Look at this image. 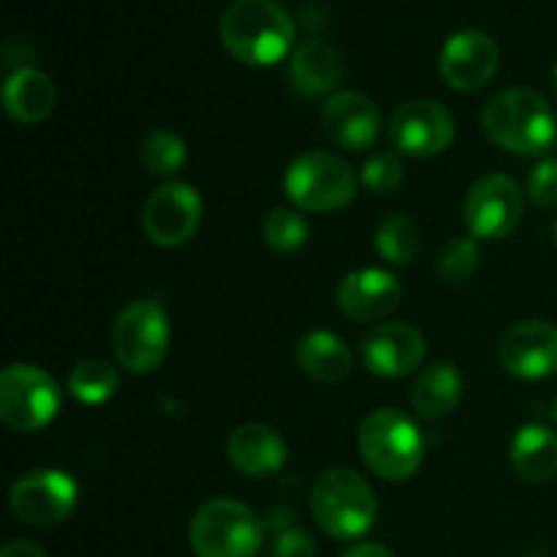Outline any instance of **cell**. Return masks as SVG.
<instances>
[{
	"mask_svg": "<svg viewBox=\"0 0 557 557\" xmlns=\"http://www.w3.org/2000/svg\"><path fill=\"white\" fill-rule=\"evenodd\" d=\"M525 199L509 174H487L476 180L466 196L462 218L473 239H504L522 223Z\"/></svg>",
	"mask_w": 557,
	"mask_h": 557,
	"instance_id": "obj_9",
	"label": "cell"
},
{
	"mask_svg": "<svg viewBox=\"0 0 557 557\" xmlns=\"http://www.w3.org/2000/svg\"><path fill=\"white\" fill-rule=\"evenodd\" d=\"M185 141L172 131H152L141 145V163L156 177H174L185 166Z\"/></svg>",
	"mask_w": 557,
	"mask_h": 557,
	"instance_id": "obj_26",
	"label": "cell"
},
{
	"mask_svg": "<svg viewBox=\"0 0 557 557\" xmlns=\"http://www.w3.org/2000/svg\"><path fill=\"white\" fill-rule=\"evenodd\" d=\"M321 120H324L330 139L343 150L364 152L379 141V109L362 92L343 90L330 96L324 103V112H321Z\"/></svg>",
	"mask_w": 557,
	"mask_h": 557,
	"instance_id": "obj_17",
	"label": "cell"
},
{
	"mask_svg": "<svg viewBox=\"0 0 557 557\" xmlns=\"http://www.w3.org/2000/svg\"><path fill=\"white\" fill-rule=\"evenodd\" d=\"M359 180L343 158L332 152H305L294 158L283 177L288 201L302 212H335L354 201Z\"/></svg>",
	"mask_w": 557,
	"mask_h": 557,
	"instance_id": "obj_6",
	"label": "cell"
},
{
	"mask_svg": "<svg viewBox=\"0 0 557 557\" xmlns=\"http://www.w3.org/2000/svg\"><path fill=\"white\" fill-rule=\"evenodd\" d=\"M308 221L297 210H288V207H275L264 221V243L281 256L297 253L308 243Z\"/></svg>",
	"mask_w": 557,
	"mask_h": 557,
	"instance_id": "obj_27",
	"label": "cell"
},
{
	"mask_svg": "<svg viewBox=\"0 0 557 557\" xmlns=\"http://www.w3.org/2000/svg\"><path fill=\"white\" fill-rule=\"evenodd\" d=\"M272 557H315V542L302 528H286L275 536Z\"/></svg>",
	"mask_w": 557,
	"mask_h": 557,
	"instance_id": "obj_31",
	"label": "cell"
},
{
	"mask_svg": "<svg viewBox=\"0 0 557 557\" xmlns=\"http://www.w3.org/2000/svg\"><path fill=\"white\" fill-rule=\"evenodd\" d=\"M3 107L16 123H41L54 109V85L44 71L16 69L3 85Z\"/></svg>",
	"mask_w": 557,
	"mask_h": 557,
	"instance_id": "obj_21",
	"label": "cell"
},
{
	"mask_svg": "<svg viewBox=\"0 0 557 557\" xmlns=\"http://www.w3.org/2000/svg\"><path fill=\"white\" fill-rule=\"evenodd\" d=\"M120 389V375L103 359H85L69 375V395L82 406H101Z\"/></svg>",
	"mask_w": 557,
	"mask_h": 557,
	"instance_id": "obj_24",
	"label": "cell"
},
{
	"mask_svg": "<svg viewBox=\"0 0 557 557\" xmlns=\"http://www.w3.org/2000/svg\"><path fill=\"white\" fill-rule=\"evenodd\" d=\"M375 250L384 261L395 267L411 264L422 250V232L408 215H389L375 232Z\"/></svg>",
	"mask_w": 557,
	"mask_h": 557,
	"instance_id": "obj_25",
	"label": "cell"
},
{
	"mask_svg": "<svg viewBox=\"0 0 557 557\" xmlns=\"http://www.w3.org/2000/svg\"><path fill=\"white\" fill-rule=\"evenodd\" d=\"M482 128L500 150L515 156H544L553 147L557 120L542 92L509 87L484 103Z\"/></svg>",
	"mask_w": 557,
	"mask_h": 557,
	"instance_id": "obj_2",
	"label": "cell"
},
{
	"mask_svg": "<svg viewBox=\"0 0 557 557\" xmlns=\"http://www.w3.org/2000/svg\"><path fill=\"white\" fill-rule=\"evenodd\" d=\"M288 79L299 96H326L343 79L341 52L326 41L299 44L292 54V63H288Z\"/></svg>",
	"mask_w": 557,
	"mask_h": 557,
	"instance_id": "obj_19",
	"label": "cell"
},
{
	"mask_svg": "<svg viewBox=\"0 0 557 557\" xmlns=\"http://www.w3.org/2000/svg\"><path fill=\"white\" fill-rule=\"evenodd\" d=\"M0 557H47L41 547L36 542H27V539H14L3 547Z\"/></svg>",
	"mask_w": 557,
	"mask_h": 557,
	"instance_id": "obj_32",
	"label": "cell"
},
{
	"mask_svg": "<svg viewBox=\"0 0 557 557\" xmlns=\"http://www.w3.org/2000/svg\"><path fill=\"white\" fill-rule=\"evenodd\" d=\"M343 557H395L392 555V549L381 547V544H373V542H362V544H354V547H348Z\"/></svg>",
	"mask_w": 557,
	"mask_h": 557,
	"instance_id": "obj_33",
	"label": "cell"
},
{
	"mask_svg": "<svg viewBox=\"0 0 557 557\" xmlns=\"http://www.w3.org/2000/svg\"><path fill=\"white\" fill-rule=\"evenodd\" d=\"M428 357L422 332L408 324H379L362 337V362L379 379H406Z\"/></svg>",
	"mask_w": 557,
	"mask_h": 557,
	"instance_id": "obj_15",
	"label": "cell"
},
{
	"mask_svg": "<svg viewBox=\"0 0 557 557\" xmlns=\"http://www.w3.org/2000/svg\"><path fill=\"white\" fill-rule=\"evenodd\" d=\"M79 500L76 482L63 471H33L25 473L11 487V511L22 522L36 528H52L69 520Z\"/></svg>",
	"mask_w": 557,
	"mask_h": 557,
	"instance_id": "obj_12",
	"label": "cell"
},
{
	"mask_svg": "<svg viewBox=\"0 0 557 557\" xmlns=\"http://www.w3.org/2000/svg\"><path fill=\"white\" fill-rule=\"evenodd\" d=\"M310 511L326 536L351 542L373 528L379 504L373 487L357 471L332 468L315 479L310 490Z\"/></svg>",
	"mask_w": 557,
	"mask_h": 557,
	"instance_id": "obj_3",
	"label": "cell"
},
{
	"mask_svg": "<svg viewBox=\"0 0 557 557\" xmlns=\"http://www.w3.org/2000/svg\"><path fill=\"white\" fill-rule=\"evenodd\" d=\"M228 462L250 479L275 476L288 460V446L272 428L259 422L243 424L228 435Z\"/></svg>",
	"mask_w": 557,
	"mask_h": 557,
	"instance_id": "obj_18",
	"label": "cell"
},
{
	"mask_svg": "<svg viewBox=\"0 0 557 557\" xmlns=\"http://www.w3.org/2000/svg\"><path fill=\"white\" fill-rule=\"evenodd\" d=\"M60 411V386L33 364H11L0 375V419L16 433L47 428Z\"/></svg>",
	"mask_w": 557,
	"mask_h": 557,
	"instance_id": "obj_8",
	"label": "cell"
},
{
	"mask_svg": "<svg viewBox=\"0 0 557 557\" xmlns=\"http://www.w3.org/2000/svg\"><path fill=\"white\" fill-rule=\"evenodd\" d=\"M201 223V196L194 185L169 180L161 188L152 190L141 212L145 234L161 248L185 245Z\"/></svg>",
	"mask_w": 557,
	"mask_h": 557,
	"instance_id": "obj_11",
	"label": "cell"
},
{
	"mask_svg": "<svg viewBox=\"0 0 557 557\" xmlns=\"http://www.w3.org/2000/svg\"><path fill=\"white\" fill-rule=\"evenodd\" d=\"M389 141L403 156H441L455 141V120H451L449 109L435 101H428V98L406 101L392 114Z\"/></svg>",
	"mask_w": 557,
	"mask_h": 557,
	"instance_id": "obj_10",
	"label": "cell"
},
{
	"mask_svg": "<svg viewBox=\"0 0 557 557\" xmlns=\"http://www.w3.org/2000/svg\"><path fill=\"white\" fill-rule=\"evenodd\" d=\"M221 41L234 60L253 69L281 63L294 47L292 14L275 0H234L221 16Z\"/></svg>",
	"mask_w": 557,
	"mask_h": 557,
	"instance_id": "obj_1",
	"label": "cell"
},
{
	"mask_svg": "<svg viewBox=\"0 0 557 557\" xmlns=\"http://www.w3.org/2000/svg\"><path fill=\"white\" fill-rule=\"evenodd\" d=\"M498 359L515 379H549L557 373V326L539 319L515 324L500 337Z\"/></svg>",
	"mask_w": 557,
	"mask_h": 557,
	"instance_id": "obj_13",
	"label": "cell"
},
{
	"mask_svg": "<svg viewBox=\"0 0 557 557\" xmlns=\"http://www.w3.org/2000/svg\"><path fill=\"white\" fill-rule=\"evenodd\" d=\"M403 174H406V169H403V161L397 152H375L370 161H364L359 180H362V185L370 194L386 196L400 188Z\"/></svg>",
	"mask_w": 557,
	"mask_h": 557,
	"instance_id": "obj_29",
	"label": "cell"
},
{
	"mask_svg": "<svg viewBox=\"0 0 557 557\" xmlns=\"http://www.w3.org/2000/svg\"><path fill=\"white\" fill-rule=\"evenodd\" d=\"M190 549L196 557H256L264 542V525L239 500H207L190 520Z\"/></svg>",
	"mask_w": 557,
	"mask_h": 557,
	"instance_id": "obj_5",
	"label": "cell"
},
{
	"mask_svg": "<svg viewBox=\"0 0 557 557\" xmlns=\"http://www.w3.org/2000/svg\"><path fill=\"white\" fill-rule=\"evenodd\" d=\"M528 196L542 210L557 207V158H544L531 169V174H528Z\"/></svg>",
	"mask_w": 557,
	"mask_h": 557,
	"instance_id": "obj_30",
	"label": "cell"
},
{
	"mask_svg": "<svg viewBox=\"0 0 557 557\" xmlns=\"http://www.w3.org/2000/svg\"><path fill=\"white\" fill-rule=\"evenodd\" d=\"M553 422L557 424V397L553 400Z\"/></svg>",
	"mask_w": 557,
	"mask_h": 557,
	"instance_id": "obj_34",
	"label": "cell"
},
{
	"mask_svg": "<svg viewBox=\"0 0 557 557\" xmlns=\"http://www.w3.org/2000/svg\"><path fill=\"white\" fill-rule=\"evenodd\" d=\"M500 52L498 44L482 30H462L455 33L444 44L438 58L441 76L451 90L473 92L490 85L498 71Z\"/></svg>",
	"mask_w": 557,
	"mask_h": 557,
	"instance_id": "obj_14",
	"label": "cell"
},
{
	"mask_svg": "<svg viewBox=\"0 0 557 557\" xmlns=\"http://www.w3.org/2000/svg\"><path fill=\"white\" fill-rule=\"evenodd\" d=\"M553 85H555V90H557V65L553 69Z\"/></svg>",
	"mask_w": 557,
	"mask_h": 557,
	"instance_id": "obj_35",
	"label": "cell"
},
{
	"mask_svg": "<svg viewBox=\"0 0 557 557\" xmlns=\"http://www.w3.org/2000/svg\"><path fill=\"white\" fill-rule=\"evenodd\" d=\"M169 315L152 299L125 305L112 326V348L117 362L128 373L147 375L163 364L169 354Z\"/></svg>",
	"mask_w": 557,
	"mask_h": 557,
	"instance_id": "obj_7",
	"label": "cell"
},
{
	"mask_svg": "<svg viewBox=\"0 0 557 557\" xmlns=\"http://www.w3.org/2000/svg\"><path fill=\"white\" fill-rule=\"evenodd\" d=\"M297 364L319 384H341L351 375L354 357L346 343L332 332H310L297 346Z\"/></svg>",
	"mask_w": 557,
	"mask_h": 557,
	"instance_id": "obj_22",
	"label": "cell"
},
{
	"mask_svg": "<svg viewBox=\"0 0 557 557\" xmlns=\"http://www.w3.org/2000/svg\"><path fill=\"white\" fill-rule=\"evenodd\" d=\"M511 468L528 484H547L557 476V433L544 424H525L511 441Z\"/></svg>",
	"mask_w": 557,
	"mask_h": 557,
	"instance_id": "obj_20",
	"label": "cell"
},
{
	"mask_svg": "<svg viewBox=\"0 0 557 557\" xmlns=\"http://www.w3.org/2000/svg\"><path fill=\"white\" fill-rule=\"evenodd\" d=\"M359 455L384 482H406L424 460L422 430L397 408H381L359 428Z\"/></svg>",
	"mask_w": 557,
	"mask_h": 557,
	"instance_id": "obj_4",
	"label": "cell"
},
{
	"mask_svg": "<svg viewBox=\"0 0 557 557\" xmlns=\"http://www.w3.org/2000/svg\"><path fill=\"white\" fill-rule=\"evenodd\" d=\"M400 299V281L379 267L348 272L337 286V308L346 319L359 321V324H373L392 315Z\"/></svg>",
	"mask_w": 557,
	"mask_h": 557,
	"instance_id": "obj_16",
	"label": "cell"
},
{
	"mask_svg": "<svg viewBox=\"0 0 557 557\" xmlns=\"http://www.w3.org/2000/svg\"><path fill=\"white\" fill-rule=\"evenodd\" d=\"M462 400V375L455 364L438 362L419 373L411 389V406L422 419H444L457 411Z\"/></svg>",
	"mask_w": 557,
	"mask_h": 557,
	"instance_id": "obj_23",
	"label": "cell"
},
{
	"mask_svg": "<svg viewBox=\"0 0 557 557\" xmlns=\"http://www.w3.org/2000/svg\"><path fill=\"white\" fill-rule=\"evenodd\" d=\"M555 239H557V223H555Z\"/></svg>",
	"mask_w": 557,
	"mask_h": 557,
	"instance_id": "obj_36",
	"label": "cell"
},
{
	"mask_svg": "<svg viewBox=\"0 0 557 557\" xmlns=\"http://www.w3.org/2000/svg\"><path fill=\"white\" fill-rule=\"evenodd\" d=\"M479 245L473 237H455L438 259V275L446 283H466L479 270Z\"/></svg>",
	"mask_w": 557,
	"mask_h": 557,
	"instance_id": "obj_28",
	"label": "cell"
}]
</instances>
